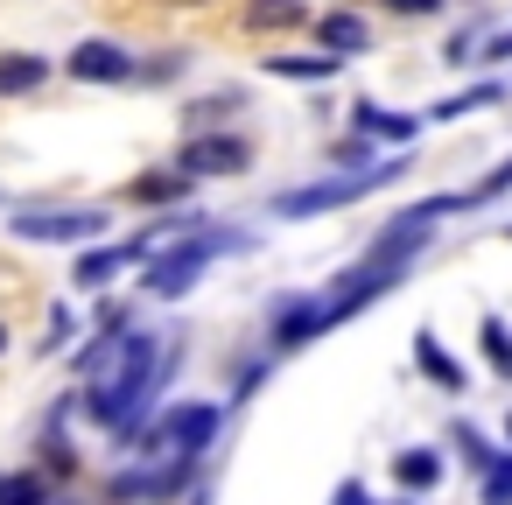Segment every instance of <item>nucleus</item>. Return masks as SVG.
Returning <instances> with one entry per match:
<instances>
[{
    "label": "nucleus",
    "mask_w": 512,
    "mask_h": 505,
    "mask_svg": "<svg viewBox=\"0 0 512 505\" xmlns=\"http://www.w3.org/2000/svg\"><path fill=\"white\" fill-rule=\"evenodd\" d=\"M183 71H190V57H183V50H169L162 64H141V78H148V85H169V78H183Z\"/></svg>",
    "instance_id": "nucleus-26"
},
{
    "label": "nucleus",
    "mask_w": 512,
    "mask_h": 505,
    "mask_svg": "<svg viewBox=\"0 0 512 505\" xmlns=\"http://www.w3.org/2000/svg\"><path fill=\"white\" fill-rule=\"evenodd\" d=\"M50 78V57H0V99H22Z\"/></svg>",
    "instance_id": "nucleus-17"
},
{
    "label": "nucleus",
    "mask_w": 512,
    "mask_h": 505,
    "mask_svg": "<svg viewBox=\"0 0 512 505\" xmlns=\"http://www.w3.org/2000/svg\"><path fill=\"white\" fill-rule=\"evenodd\" d=\"M498 239H512V225H498Z\"/></svg>",
    "instance_id": "nucleus-33"
},
{
    "label": "nucleus",
    "mask_w": 512,
    "mask_h": 505,
    "mask_svg": "<svg viewBox=\"0 0 512 505\" xmlns=\"http://www.w3.org/2000/svg\"><path fill=\"white\" fill-rule=\"evenodd\" d=\"M183 8H197V0H183Z\"/></svg>",
    "instance_id": "nucleus-36"
},
{
    "label": "nucleus",
    "mask_w": 512,
    "mask_h": 505,
    "mask_svg": "<svg viewBox=\"0 0 512 505\" xmlns=\"http://www.w3.org/2000/svg\"><path fill=\"white\" fill-rule=\"evenodd\" d=\"M0 505H50V484H43V470H29V477H8Z\"/></svg>",
    "instance_id": "nucleus-23"
},
{
    "label": "nucleus",
    "mask_w": 512,
    "mask_h": 505,
    "mask_svg": "<svg viewBox=\"0 0 512 505\" xmlns=\"http://www.w3.org/2000/svg\"><path fill=\"white\" fill-rule=\"evenodd\" d=\"M0 351H8V323H0Z\"/></svg>",
    "instance_id": "nucleus-32"
},
{
    "label": "nucleus",
    "mask_w": 512,
    "mask_h": 505,
    "mask_svg": "<svg viewBox=\"0 0 512 505\" xmlns=\"http://www.w3.org/2000/svg\"><path fill=\"white\" fill-rule=\"evenodd\" d=\"M477 50H484V43H477V29H456V36L442 43V64H456V71H463V64H477Z\"/></svg>",
    "instance_id": "nucleus-25"
},
{
    "label": "nucleus",
    "mask_w": 512,
    "mask_h": 505,
    "mask_svg": "<svg viewBox=\"0 0 512 505\" xmlns=\"http://www.w3.org/2000/svg\"><path fill=\"white\" fill-rule=\"evenodd\" d=\"M316 50L323 57H365L372 50V22L351 15V8H330V15H316Z\"/></svg>",
    "instance_id": "nucleus-10"
},
{
    "label": "nucleus",
    "mask_w": 512,
    "mask_h": 505,
    "mask_svg": "<svg viewBox=\"0 0 512 505\" xmlns=\"http://www.w3.org/2000/svg\"><path fill=\"white\" fill-rule=\"evenodd\" d=\"M386 8H393V15H407V22H428V15H442V8H449V0H386Z\"/></svg>",
    "instance_id": "nucleus-27"
},
{
    "label": "nucleus",
    "mask_w": 512,
    "mask_h": 505,
    "mask_svg": "<svg viewBox=\"0 0 512 505\" xmlns=\"http://www.w3.org/2000/svg\"><path fill=\"white\" fill-rule=\"evenodd\" d=\"M330 505H372V491H365V484H358V477H344V484H337V498H330Z\"/></svg>",
    "instance_id": "nucleus-30"
},
{
    "label": "nucleus",
    "mask_w": 512,
    "mask_h": 505,
    "mask_svg": "<svg viewBox=\"0 0 512 505\" xmlns=\"http://www.w3.org/2000/svg\"><path fill=\"white\" fill-rule=\"evenodd\" d=\"M15 232L22 239H99L106 232V211H22Z\"/></svg>",
    "instance_id": "nucleus-9"
},
{
    "label": "nucleus",
    "mask_w": 512,
    "mask_h": 505,
    "mask_svg": "<svg viewBox=\"0 0 512 505\" xmlns=\"http://www.w3.org/2000/svg\"><path fill=\"white\" fill-rule=\"evenodd\" d=\"M498 99H505V85L491 78V85H470V92H456V99L428 106V120H463V113H477V106H498Z\"/></svg>",
    "instance_id": "nucleus-19"
},
{
    "label": "nucleus",
    "mask_w": 512,
    "mask_h": 505,
    "mask_svg": "<svg viewBox=\"0 0 512 505\" xmlns=\"http://www.w3.org/2000/svg\"><path fill=\"white\" fill-rule=\"evenodd\" d=\"M421 127H428V113H393V106H379V99H358V106H351V134H365V141L414 148Z\"/></svg>",
    "instance_id": "nucleus-7"
},
{
    "label": "nucleus",
    "mask_w": 512,
    "mask_h": 505,
    "mask_svg": "<svg viewBox=\"0 0 512 505\" xmlns=\"http://www.w3.org/2000/svg\"><path fill=\"white\" fill-rule=\"evenodd\" d=\"M148 393H155V337L148 330L99 337V351L85 358V414L99 428H134Z\"/></svg>",
    "instance_id": "nucleus-1"
},
{
    "label": "nucleus",
    "mask_w": 512,
    "mask_h": 505,
    "mask_svg": "<svg viewBox=\"0 0 512 505\" xmlns=\"http://www.w3.org/2000/svg\"><path fill=\"white\" fill-rule=\"evenodd\" d=\"M477 351H484L491 379H505V386H512V323H505L498 309H484V316H477Z\"/></svg>",
    "instance_id": "nucleus-13"
},
{
    "label": "nucleus",
    "mask_w": 512,
    "mask_h": 505,
    "mask_svg": "<svg viewBox=\"0 0 512 505\" xmlns=\"http://www.w3.org/2000/svg\"><path fill=\"white\" fill-rule=\"evenodd\" d=\"M232 106H239V92H218V99H197V106H190V127H197V134H218V120H225Z\"/></svg>",
    "instance_id": "nucleus-24"
},
{
    "label": "nucleus",
    "mask_w": 512,
    "mask_h": 505,
    "mask_svg": "<svg viewBox=\"0 0 512 505\" xmlns=\"http://www.w3.org/2000/svg\"><path fill=\"white\" fill-rule=\"evenodd\" d=\"M239 246H246L239 232H190L183 246H169V253L148 260V295H162V302L190 295V281L211 267V253H239Z\"/></svg>",
    "instance_id": "nucleus-4"
},
{
    "label": "nucleus",
    "mask_w": 512,
    "mask_h": 505,
    "mask_svg": "<svg viewBox=\"0 0 512 505\" xmlns=\"http://www.w3.org/2000/svg\"><path fill=\"white\" fill-rule=\"evenodd\" d=\"M442 477H449V456H442V449H428V442L393 449V484H400V498H421V491H435Z\"/></svg>",
    "instance_id": "nucleus-11"
},
{
    "label": "nucleus",
    "mask_w": 512,
    "mask_h": 505,
    "mask_svg": "<svg viewBox=\"0 0 512 505\" xmlns=\"http://www.w3.org/2000/svg\"><path fill=\"white\" fill-rule=\"evenodd\" d=\"M505 442H512V407H505Z\"/></svg>",
    "instance_id": "nucleus-31"
},
{
    "label": "nucleus",
    "mask_w": 512,
    "mask_h": 505,
    "mask_svg": "<svg viewBox=\"0 0 512 505\" xmlns=\"http://www.w3.org/2000/svg\"><path fill=\"white\" fill-rule=\"evenodd\" d=\"M183 190H190L183 169H176V176H141V183H134V204H176Z\"/></svg>",
    "instance_id": "nucleus-21"
},
{
    "label": "nucleus",
    "mask_w": 512,
    "mask_h": 505,
    "mask_svg": "<svg viewBox=\"0 0 512 505\" xmlns=\"http://www.w3.org/2000/svg\"><path fill=\"white\" fill-rule=\"evenodd\" d=\"M477 505H512V449H498V463L477 477Z\"/></svg>",
    "instance_id": "nucleus-20"
},
{
    "label": "nucleus",
    "mask_w": 512,
    "mask_h": 505,
    "mask_svg": "<svg viewBox=\"0 0 512 505\" xmlns=\"http://www.w3.org/2000/svg\"><path fill=\"white\" fill-rule=\"evenodd\" d=\"M477 64H512V29H498V36H484V50H477Z\"/></svg>",
    "instance_id": "nucleus-28"
},
{
    "label": "nucleus",
    "mask_w": 512,
    "mask_h": 505,
    "mask_svg": "<svg viewBox=\"0 0 512 505\" xmlns=\"http://www.w3.org/2000/svg\"><path fill=\"white\" fill-rule=\"evenodd\" d=\"M190 505H211V498H190Z\"/></svg>",
    "instance_id": "nucleus-34"
},
{
    "label": "nucleus",
    "mask_w": 512,
    "mask_h": 505,
    "mask_svg": "<svg viewBox=\"0 0 512 505\" xmlns=\"http://www.w3.org/2000/svg\"><path fill=\"white\" fill-rule=\"evenodd\" d=\"M176 169L197 183V176H246L253 169V141L246 134H190L183 141V155H176Z\"/></svg>",
    "instance_id": "nucleus-5"
},
{
    "label": "nucleus",
    "mask_w": 512,
    "mask_h": 505,
    "mask_svg": "<svg viewBox=\"0 0 512 505\" xmlns=\"http://www.w3.org/2000/svg\"><path fill=\"white\" fill-rule=\"evenodd\" d=\"M505 190H512V155H505V162H498L484 183H470V190H463V211H477V204H498Z\"/></svg>",
    "instance_id": "nucleus-22"
},
{
    "label": "nucleus",
    "mask_w": 512,
    "mask_h": 505,
    "mask_svg": "<svg viewBox=\"0 0 512 505\" xmlns=\"http://www.w3.org/2000/svg\"><path fill=\"white\" fill-rule=\"evenodd\" d=\"M302 22H309L302 0H253V8H246V29L253 36H281V29H302Z\"/></svg>",
    "instance_id": "nucleus-16"
},
{
    "label": "nucleus",
    "mask_w": 512,
    "mask_h": 505,
    "mask_svg": "<svg viewBox=\"0 0 512 505\" xmlns=\"http://www.w3.org/2000/svg\"><path fill=\"white\" fill-rule=\"evenodd\" d=\"M71 78L78 85H127V78H141V64L120 43H78L71 50Z\"/></svg>",
    "instance_id": "nucleus-8"
},
{
    "label": "nucleus",
    "mask_w": 512,
    "mask_h": 505,
    "mask_svg": "<svg viewBox=\"0 0 512 505\" xmlns=\"http://www.w3.org/2000/svg\"><path fill=\"white\" fill-rule=\"evenodd\" d=\"M0 491H8V477H0Z\"/></svg>",
    "instance_id": "nucleus-35"
},
{
    "label": "nucleus",
    "mask_w": 512,
    "mask_h": 505,
    "mask_svg": "<svg viewBox=\"0 0 512 505\" xmlns=\"http://www.w3.org/2000/svg\"><path fill=\"white\" fill-rule=\"evenodd\" d=\"M64 337H71V309H50V337H43V351H64Z\"/></svg>",
    "instance_id": "nucleus-29"
},
{
    "label": "nucleus",
    "mask_w": 512,
    "mask_h": 505,
    "mask_svg": "<svg viewBox=\"0 0 512 505\" xmlns=\"http://www.w3.org/2000/svg\"><path fill=\"white\" fill-rule=\"evenodd\" d=\"M148 246H155V239H134V246H106V253H85L71 281H85V288H106V281H113V274H120L127 260H141Z\"/></svg>",
    "instance_id": "nucleus-14"
},
{
    "label": "nucleus",
    "mask_w": 512,
    "mask_h": 505,
    "mask_svg": "<svg viewBox=\"0 0 512 505\" xmlns=\"http://www.w3.org/2000/svg\"><path fill=\"white\" fill-rule=\"evenodd\" d=\"M407 155H414V148H400L393 162H372V169H351V176H323V183H302V190H281V197H274V218H316V211H344V204H358V197H372V190H386V183H400V176H407Z\"/></svg>",
    "instance_id": "nucleus-2"
},
{
    "label": "nucleus",
    "mask_w": 512,
    "mask_h": 505,
    "mask_svg": "<svg viewBox=\"0 0 512 505\" xmlns=\"http://www.w3.org/2000/svg\"><path fill=\"white\" fill-rule=\"evenodd\" d=\"M400 505H407V498H400Z\"/></svg>",
    "instance_id": "nucleus-37"
},
{
    "label": "nucleus",
    "mask_w": 512,
    "mask_h": 505,
    "mask_svg": "<svg viewBox=\"0 0 512 505\" xmlns=\"http://www.w3.org/2000/svg\"><path fill=\"white\" fill-rule=\"evenodd\" d=\"M449 449L463 456V470H470V477H484V470L498 463V442H491L477 421H456V428H449Z\"/></svg>",
    "instance_id": "nucleus-15"
},
{
    "label": "nucleus",
    "mask_w": 512,
    "mask_h": 505,
    "mask_svg": "<svg viewBox=\"0 0 512 505\" xmlns=\"http://www.w3.org/2000/svg\"><path fill=\"white\" fill-rule=\"evenodd\" d=\"M323 330H337L323 295H281L274 316H267V344H274V351H302V344H316Z\"/></svg>",
    "instance_id": "nucleus-6"
},
{
    "label": "nucleus",
    "mask_w": 512,
    "mask_h": 505,
    "mask_svg": "<svg viewBox=\"0 0 512 505\" xmlns=\"http://www.w3.org/2000/svg\"><path fill=\"white\" fill-rule=\"evenodd\" d=\"M267 71H274V78L323 85V78H337V71H344V57H323V50H316V57H267Z\"/></svg>",
    "instance_id": "nucleus-18"
},
{
    "label": "nucleus",
    "mask_w": 512,
    "mask_h": 505,
    "mask_svg": "<svg viewBox=\"0 0 512 505\" xmlns=\"http://www.w3.org/2000/svg\"><path fill=\"white\" fill-rule=\"evenodd\" d=\"M414 365H421V379H435L442 393H463V386H470V372H463V358H449L435 330H414Z\"/></svg>",
    "instance_id": "nucleus-12"
},
{
    "label": "nucleus",
    "mask_w": 512,
    "mask_h": 505,
    "mask_svg": "<svg viewBox=\"0 0 512 505\" xmlns=\"http://www.w3.org/2000/svg\"><path fill=\"white\" fill-rule=\"evenodd\" d=\"M218 428H225V407L183 400V407H169V414L141 435V449H148V463H155V456H162V463H197V456L218 442Z\"/></svg>",
    "instance_id": "nucleus-3"
}]
</instances>
